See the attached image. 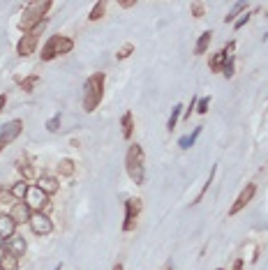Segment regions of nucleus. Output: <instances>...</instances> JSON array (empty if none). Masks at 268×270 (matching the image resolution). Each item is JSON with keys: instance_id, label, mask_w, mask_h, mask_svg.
<instances>
[{"instance_id": "nucleus-30", "label": "nucleus", "mask_w": 268, "mask_h": 270, "mask_svg": "<svg viewBox=\"0 0 268 270\" xmlns=\"http://www.w3.org/2000/svg\"><path fill=\"white\" fill-rule=\"evenodd\" d=\"M204 12H206L204 2H192V16H194V19H201V16H204Z\"/></svg>"}, {"instance_id": "nucleus-2", "label": "nucleus", "mask_w": 268, "mask_h": 270, "mask_svg": "<svg viewBox=\"0 0 268 270\" xmlns=\"http://www.w3.org/2000/svg\"><path fill=\"white\" fill-rule=\"evenodd\" d=\"M125 169H127V176L132 178L134 185H143L146 183V164H143V150L139 143H132L127 148Z\"/></svg>"}, {"instance_id": "nucleus-41", "label": "nucleus", "mask_w": 268, "mask_h": 270, "mask_svg": "<svg viewBox=\"0 0 268 270\" xmlns=\"http://www.w3.org/2000/svg\"><path fill=\"white\" fill-rule=\"evenodd\" d=\"M53 270H63V263H58V266H56V268H53Z\"/></svg>"}, {"instance_id": "nucleus-21", "label": "nucleus", "mask_w": 268, "mask_h": 270, "mask_svg": "<svg viewBox=\"0 0 268 270\" xmlns=\"http://www.w3.org/2000/svg\"><path fill=\"white\" fill-rule=\"evenodd\" d=\"M104 12H106V2H104V0H99V2L92 5L90 14H88V21H99V19L104 16Z\"/></svg>"}, {"instance_id": "nucleus-19", "label": "nucleus", "mask_w": 268, "mask_h": 270, "mask_svg": "<svg viewBox=\"0 0 268 270\" xmlns=\"http://www.w3.org/2000/svg\"><path fill=\"white\" fill-rule=\"evenodd\" d=\"M28 183H26V180H19V183H14V185H12V190H9V192H12V196H14V201H23L26 199V194H28Z\"/></svg>"}, {"instance_id": "nucleus-35", "label": "nucleus", "mask_w": 268, "mask_h": 270, "mask_svg": "<svg viewBox=\"0 0 268 270\" xmlns=\"http://www.w3.org/2000/svg\"><path fill=\"white\" fill-rule=\"evenodd\" d=\"M197 97H194V100H192L190 102V107H187V109H185V118H190V116H192V111H194V109H197Z\"/></svg>"}, {"instance_id": "nucleus-18", "label": "nucleus", "mask_w": 268, "mask_h": 270, "mask_svg": "<svg viewBox=\"0 0 268 270\" xmlns=\"http://www.w3.org/2000/svg\"><path fill=\"white\" fill-rule=\"evenodd\" d=\"M74 171H77L74 159H70V157L60 159V164H58V173H60V176H63V178H72V176H74Z\"/></svg>"}, {"instance_id": "nucleus-28", "label": "nucleus", "mask_w": 268, "mask_h": 270, "mask_svg": "<svg viewBox=\"0 0 268 270\" xmlns=\"http://www.w3.org/2000/svg\"><path fill=\"white\" fill-rule=\"evenodd\" d=\"M134 53V44L132 42H127L125 46H123V49L118 51V53H116V60H125V58H130Z\"/></svg>"}, {"instance_id": "nucleus-7", "label": "nucleus", "mask_w": 268, "mask_h": 270, "mask_svg": "<svg viewBox=\"0 0 268 270\" xmlns=\"http://www.w3.org/2000/svg\"><path fill=\"white\" fill-rule=\"evenodd\" d=\"M21 132H23V122L19 120V118H16V120L5 122V125L0 127V150L5 148V146H9L14 139H19Z\"/></svg>"}, {"instance_id": "nucleus-38", "label": "nucleus", "mask_w": 268, "mask_h": 270, "mask_svg": "<svg viewBox=\"0 0 268 270\" xmlns=\"http://www.w3.org/2000/svg\"><path fill=\"white\" fill-rule=\"evenodd\" d=\"M5 104H7V95H0V111L5 109Z\"/></svg>"}, {"instance_id": "nucleus-8", "label": "nucleus", "mask_w": 268, "mask_h": 270, "mask_svg": "<svg viewBox=\"0 0 268 270\" xmlns=\"http://www.w3.org/2000/svg\"><path fill=\"white\" fill-rule=\"evenodd\" d=\"M28 227L35 235H49L53 231V222H51V217L46 213H33Z\"/></svg>"}, {"instance_id": "nucleus-17", "label": "nucleus", "mask_w": 268, "mask_h": 270, "mask_svg": "<svg viewBox=\"0 0 268 270\" xmlns=\"http://www.w3.org/2000/svg\"><path fill=\"white\" fill-rule=\"evenodd\" d=\"M120 125H123V139H132L134 134V114L132 111H127V114H123V118H120Z\"/></svg>"}, {"instance_id": "nucleus-27", "label": "nucleus", "mask_w": 268, "mask_h": 270, "mask_svg": "<svg viewBox=\"0 0 268 270\" xmlns=\"http://www.w3.org/2000/svg\"><path fill=\"white\" fill-rule=\"evenodd\" d=\"M19 83H21V88L26 90V93H33V88L40 83V77H37V74H33V77L23 78V81H19Z\"/></svg>"}, {"instance_id": "nucleus-24", "label": "nucleus", "mask_w": 268, "mask_h": 270, "mask_svg": "<svg viewBox=\"0 0 268 270\" xmlns=\"http://www.w3.org/2000/svg\"><path fill=\"white\" fill-rule=\"evenodd\" d=\"M180 114H183V107L180 104H176V107L171 109V116H169V120H167V129H176V125H178V120H180Z\"/></svg>"}, {"instance_id": "nucleus-11", "label": "nucleus", "mask_w": 268, "mask_h": 270, "mask_svg": "<svg viewBox=\"0 0 268 270\" xmlns=\"http://www.w3.org/2000/svg\"><path fill=\"white\" fill-rule=\"evenodd\" d=\"M9 217L16 222V224H28L30 222V217H33V210L28 208V203L26 201H14L12 203V210H9Z\"/></svg>"}, {"instance_id": "nucleus-15", "label": "nucleus", "mask_w": 268, "mask_h": 270, "mask_svg": "<svg viewBox=\"0 0 268 270\" xmlns=\"http://www.w3.org/2000/svg\"><path fill=\"white\" fill-rule=\"evenodd\" d=\"M51 0H37V2H28V7H26V12H30V14L40 16V19H46V12L51 9Z\"/></svg>"}, {"instance_id": "nucleus-22", "label": "nucleus", "mask_w": 268, "mask_h": 270, "mask_svg": "<svg viewBox=\"0 0 268 270\" xmlns=\"http://www.w3.org/2000/svg\"><path fill=\"white\" fill-rule=\"evenodd\" d=\"M243 12H247V5H245V2H233L231 12L224 16V21H226V23H233V21H236V16H240Z\"/></svg>"}, {"instance_id": "nucleus-3", "label": "nucleus", "mask_w": 268, "mask_h": 270, "mask_svg": "<svg viewBox=\"0 0 268 270\" xmlns=\"http://www.w3.org/2000/svg\"><path fill=\"white\" fill-rule=\"evenodd\" d=\"M72 49H74V42H72L70 37L65 35H51L49 39H46V44L42 46V60L44 63H49V60H53V58L58 56H65V53H72Z\"/></svg>"}, {"instance_id": "nucleus-42", "label": "nucleus", "mask_w": 268, "mask_h": 270, "mask_svg": "<svg viewBox=\"0 0 268 270\" xmlns=\"http://www.w3.org/2000/svg\"><path fill=\"white\" fill-rule=\"evenodd\" d=\"M266 16H268V12H266Z\"/></svg>"}, {"instance_id": "nucleus-29", "label": "nucleus", "mask_w": 268, "mask_h": 270, "mask_svg": "<svg viewBox=\"0 0 268 270\" xmlns=\"http://www.w3.org/2000/svg\"><path fill=\"white\" fill-rule=\"evenodd\" d=\"M222 74H224L226 78H231L233 74H236V63H233V58H229L224 63V70H222Z\"/></svg>"}, {"instance_id": "nucleus-9", "label": "nucleus", "mask_w": 268, "mask_h": 270, "mask_svg": "<svg viewBox=\"0 0 268 270\" xmlns=\"http://www.w3.org/2000/svg\"><path fill=\"white\" fill-rule=\"evenodd\" d=\"M233 51H236V42H229L224 46V49H220L218 53H213V58L208 60V67H211L213 72H222L224 70V63L229 60V58H233Z\"/></svg>"}, {"instance_id": "nucleus-14", "label": "nucleus", "mask_w": 268, "mask_h": 270, "mask_svg": "<svg viewBox=\"0 0 268 270\" xmlns=\"http://www.w3.org/2000/svg\"><path fill=\"white\" fill-rule=\"evenodd\" d=\"M16 227H19V224L9 217V213L7 215H0V238H7V240H9V238H14V235H16Z\"/></svg>"}, {"instance_id": "nucleus-37", "label": "nucleus", "mask_w": 268, "mask_h": 270, "mask_svg": "<svg viewBox=\"0 0 268 270\" xmlns=\"http://www.w3.org/2000/svg\"><path fill=\"white\" fill-rule=\"evenodd\" d=\"M134 5H136V0H123V2H120L123 9H130V7H134Z\"/></svg>"}, {"instance_id": "nucleus-5", "label": "nucleus", "mask_w": 268, "mask_h": 270, "mask_svg": "<svg viewBox=\"0 0 268 270\" xmlns=\"http://www.w3.org/2000/svg\"><path fill=\"white\" fill-rule=\"evenodd\" d=\"M44 26H46V21H44L40 28L33 30V33H26V35L19 39V44H16V53H19L21 58H28L30 53H35L37 42H40V33L44 30Z\"/></svg>"}, {"instance_id": "nucleus-16", "label": "nucleus", "mask_w": 268, "mask_h": 270, "mask_svg": "<svg viewBox=\"0 0 268 270\" xmlns=\"http://www.w3.org/2000/svg\"><path fill=\"white\" fill-rule=\"evenodd\" d=\"M213 42V30H206V33H201L197 39V44H194V53L197 56H201V53H206L208 51V46H211Z\"/></svg>"}, {"instance_id": "nucleus-20", "label": "nucleus", "mask_w": 268, "mask_h": 270, "mask_svg": "<svg viewBox=\"0 0 268 270\" xmlns=\"http://www.w3.org/2000/svg\"><path fill=\"white\" fill-rule=\"evenodd\" d=\"M199 134H201V127H194V132H192V134L180 136V139H178V146H180V148H183V150L192 148V146H194V141H197V139H199Z\"/></svg>"}, {"instance_id": "nucleus-13", "label": "nucleus", "mask_w": 268, "mask_h": 270, "mask_svg": "<svg viewBox=\"0 0 268 270\" xmlns=\"http://www.w3.org/2000/svg\"><path fill=\"white\" fill-rule=\"evenodd\" d=\"M37 187H40L46 196H53V194L60 190V183H58V178H53V176H40L37 178Z\"/></svg>"}, {"instance_id": "nucleus-12", "label": "nucleus", "mask_w": 268, "mask_h": 270, "mask_svg": "<svg viewBox=\"0 0 268 270\" xmlns=\"http://www.w3.org/2000/svg\"><path fill=\"white\" fill-rule=\"evenodd\" d=\"M26 240H23V235H14V238H9L7 242H5V252L12 256H16V259H21L23 254H26Z\"/></svg>"}, {"instance_id": "nucleus-25", "label": "nucleus", "mask_w": 268, "mask_h": 270, "mask_svg": "<svg viewBox=\"0 0 268 270\" xmlns=\"http://www.w3.org/2000/svg\"><path fill=\"white\" fill-rule=\"evenodd\" d=\"M215 171H218V166H215V164H213V169H211V173H208V180H206V183H204V187H201V192H199V194H197V199L192 201V206H197L199 201L204 199V194H206V192H208V187H211V183H213V178H215Z\"/></svg>"}, {"instance_id": "nucleus-43", "label": "nucleus", "mask_w": 268, "mask_h": 270, "mask_svg": "<svg viewBox=\"0 0 268 270\" xmlns=\"http://www.w3.org/2000/svg\"><path fill=\"white\" fill-rule=\"evenodd\" d=\"M218 270H222V268H218Z\"/></svg>"}, {"instance_id": "nucleus-10", "label": "nucleus", "mask_w": 268, "mask_h": 270, "mask_svg": "<svg viewBox=\"0 0 268 270\" xmlns=\"http://www.w3.org/2000/svg\"><path fill=\"white\" fill-rule=\"evenodd\" d=\"M254 194H257V185H254V183H250V185H247L245 190H243V192L238 194V199L233 201V206L229 208V217H233V215H238L240 210H243V208H245L247 203H250V201L254 199Z\"/></svg>"}, {"instance_id": "nucleus-6", "label": "nucleus", "mask_w": 268, "mask_h": 270, "mask_svg": "<svg viewBox=\"0 0 268 270\" xmlns=\"http://www.w3.org/2000/svg\"><path fill=\"white\" fill-rule=\"evenodd\" d=\"M139 213H141V199H127L125 201V222H123V231L130 233L136 227V220H139Z\"/></svg>"}, {"instance_id": "nucleus-39", "label": "nucleus", "mask_w": 268, "mask_h": 270, "mask_svg": "<svg viewBox=\"0 0 268 270\" xmlns=\"http://www.w3.org/2000/svg\"><path fill=\"white\" fill-rule=\"evenodd\" d=\"M113 270H123V263L118 261V263H116V266H113Z\"/></svg>"}, {"instance_id": "nucleus-4", "label": "nucleus", "mask_w": 268, "mask_h": 270, "mask_svg": "<svg viewBox=\"0 0 268 270\" xmlns=\"http://www.w3.org/2000/svg\"><path fill=\"white\" fill-rule=\"evenodd\" d=\"M26 203H28V208L33 210V213H46L51 208V201H49V196L40 190L37 185H33V187H28V194H26Z\"/></svg>"}, {"instance_id": "nucleus-31", "label": "nucleus", "mask_w": 268, "mask_h": 270, "mask_svg": "<svg viewBox=\"0 0 268 270\" xmlns=\"http://www.w3.org/2000/svg\"><path fill=\"white\" fill-rule=\"evenodd\" d=\"M208 107H211V97H201V100L197 102V111H199L201 116L208 114Z\"/></svg>"}, {"instance_id": "nucleus-1", "label": "nucleus", "mask_w": 268, "mask_h": 270, "mask_svg": "<svg viewBox=\"0 0 268 270\" xmlns=\"http://www.w3.org/2000/svg\"><path fill=\"white\" fill-rule=\"evenodd\" d=\"M104 81L106 77L102 72H95L86 78L84 83V111L86 114H92L95 109L99 107V102L104 97Z\"/></svg>"}, {"instance_id": "nucleus-34", "label": "nucleus", "mask_w": 268, "mask_h": 270, "mask_svg": "<svg viewBox=\"0 0 268 270\" xmlns=\"http://www.w3.org/2000/svg\"><path fill=\"white\" fill-rule=\"evenodd\" d=\"M7 201H14L12 192L9 190H0V203H7Z\"/></svg>"}, {"instance_id": "nucleus-32", "label": "nucleus", "mask_w": 268, "mask_h": 270, "mask_svg": "<svg viewBox=\"0 0 268 270\" xmlns=\"http://www.w3.org/2000/svg\"><path fill=\"white\" fill-rule=\"evenodd\" d=\"M250 16H252V14H250V12H243V14H240L238 19L233 21V28H236V30H240V28H243V26H245L247 21H250Z\"/></svg>"}, {"instance_id": "nucleus-33", "label": "nucleus", "mask_w": 268, "mask_h": 270, "mask_svg": "<svg viewBox=\"0 0 268 270\" xmlns=\"http://www.w3.org/2000/svg\"><path fill=\"white\" fill-rule=\"evenodd\" d=\"M58 127H60V114H56L46 122V129H49V132H58Z\"/></svg>"}, {"instance_id": "nucleus-36", "label": "nucleus", "mask_w": 268, "mask_h": 270, "mask_svg": "<svg viewBox=\"0 0 268 270\" xmlns=\"http://www.w3.org/2000/svg\"><path fill=\"white\" fill-rule=\"evenodd\" d=\"M231 270H245V261H243V259H236L233 266H231Z\"/></svg>"}, {"instance_id": "nucleus-26", "label": "nucleus", "mask_w": 268, "mask_h": 270, "mask_svg": "<svg viewBox=\"0 0 268 270\" xmlns=\"http://www.w3.org/2000/svg\"><path fill=\"white\" fill-rule=\"evenodd\" d=\"M0 268H2V270H19V259L5 252V256H2V261H0Z\"/></svg>"}, {"instance_id": "nucleus-40", "label": "nucleus", "mask_w": 268, "mask_h": 270, "mask_svg": "<svg viewBox=\"0 0 268 270\" xmlns=\"http://www.w3.org/2000/svg\"><path fill=\"white\" fill-rule=\"evenodd\" d=\"M2 256H5V249H2V245H0V261H2Z\"/></svg>"}, {"instance_id": "nucleus-23", "label": "nucleus", "mask_w": 268, "mask_h": 270, "mask_svg": "<svg viewBox=\"0 0 268 270\" xmlns=\"http://www.w3.org/2000/svg\"><path fill=\"white\" fill-rule=\"evenodd\" d=\"M19 171L23 173V180H37V171H35V166L33 164H28V162H19Z\"/></svg>"}, {"instance_id": "nucleus-44", "label": "nucleus", "mask_w": 268, "mask_h": 270, "mask_svg": "<svg viewBox=\"0 0 268 270\" xmlns=\"http://www.w3.org/2000/svg\"><path fill=\"white\" fill-rule=\"evenodd\" d=\"M167 270H171V268H167Z\"/></svg>"}, {"instance_id": "nucleus-45", "label": "nucleus", "mask_w": 268, "mask_h": 270, "mask_svg": "<svg viewBox=\"0 0 268 270\" xmlns=\"http://www.w3.org/2000/svg\"><path fill=\"white\" fill-rule=\"evenodd\" d=\"M0 270H2V268H0Z\"/></svg>"}]
</instances>
